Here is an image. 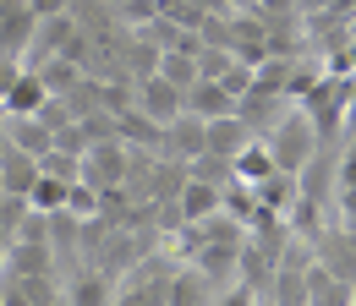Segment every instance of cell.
Listing matches in <instances>:
<instances>
[{
    "mask_svg": "<svg viewBox=\"0 0 356 306\" xmlns=\"http://www.w3.org/2000/svg\"><path fill=\"white\" fill-rule=\"evenodd\" d=\"M351 87H356V77L323 71V77L302 93V110L312 115V126H318V137H323V148H329V142H346V104H351Z\"/></svg>",
    "mask_w": 356,
    "mask_h": 306,
    "instance_id": "1",
    "label": "cell"
},
{
    "mask_svg": "<svg viewBox=\"0 0 356 306\" xmlns=\"http://www.w3.org/2000/svg\"><path fill=\"white\" fill-rule=\"evenodd\" d=\"M268 148H274V159H280V170L302 175L323 153V137H318V126H312V115L302 110V104H291L285 115H280V126L268 131Z\"/></svg>",
    "mask_w": 356,
    "mask_h": 306,
    "instance_id": "2",
    "label": "cell"
},
{
    "mask_svg": "<svg viewBox=\"0 0 356 306\" xmlns=\"http://www.w3.org/2000/svg\"><path fill=\"white\" fill-rule=\"evenodd\" d=\"M132 148L121 142V137H104V142H93L88 153H83V180L99 186V192H115V186H127L132 180Z\"/></svg>",
    "mask_w": 356,
    "mask_h": 306,
    "instance_id": "3",
    "label": "cell"
},
{
    "mask_svg": "<svg viewBox=\"0 0 356 306\" xmlns=\"http://www.w3.org/2000/svg\"><path fill=\"white\" fill-rule=\"evenodd\" d=\"M225 208V180H203V175H186L176 192V224H209Z\"/></svg>",
    "mask_w": 356,
    "mask_h": 306,
    "instance_id": "4",
    "label": "cell"
},
{
    "mask_svg": "<svg viewBox=\"0 0 356 306\" xmlns=\"http://www.w3.org/2000/svg\"><path fill=\"white\" fill-rule=\"evenodd\" d=\"M72 39H77V17H72V11L39 17V22H33V39H28V49H22V66H44V60H55Z\"/></svg>",
    "mask_w": 356,
    "mask_h": 306,
    "instance_id": "5",
    "label": "cell"
},
{
    "mask_svg": "<svg viewBox=\"0 0 356 306\" xmlns=\"http://www.w3.org/2000/svg\"><path fill=\"white\" fill-rule=\"evenodd\" d=\"M132 104L143 110V115H154L159 126H170L181 110H186V93H181L176 83H165L159 71L154 77H143V83H132Z\"/></svg>",
    "mask_w": 356,
    "mask_h": 306,
    "instance_id": "6",
    "label": "cell"
},
{
    "mask_svg": "<svg viewBox=\"0 0 356 306\" xmlns=\"http://www.w3.org/2000/svg\"><path fill=\"white\" fill-rule=\"evenodd\" d=\"M203 148H209V121H203V115H192V110H181L176 121L165 126V159L192 164Z\"/></svg>",
    "mask_w": 356,
    "mask_h": 306,
    "instance_id": "7",
    "label": "cell"
},
{
    "mask_svg": "<svg viewBox=\"0 0 356 306\" xmlns=\"http://www.w3.org/2000/svg\"><path fill=\"white\" fill-rule=\"evenodd\" d=\"M291 104H296V99H285V93H274V87H258V83H252V93H241L236 115H241L247 126L258 131V137H268V131L280 126V115H285Z\"/></svg>",
    "mask_w": 356,
    "mask_h": 306,
    "instance_id": "8",
    "label": "cell"
},
{
    "mask_svg": "<svg viewBox=\"0 0 356 306\" xmlns=\"http://www.w3.org/2000/svg\"><path fill=\"white\" fill-rule=\"evenodd\" d=\"M0 121H6V142L22 148V153H33L39 164H44V153H55V126L44 115H0Z\"/></svg>",
    "mask_w": 356,
    "mask_h": 306,
    "instance_id": "9",
    "label": "cell"
},
{
    "mask_svg": "<svg viewBox=\"0 0 356 306\" xmlns=\"http://www.w3.org/2000/svg\"><path fill=\"white\" fill-rule=\"evenodd\" d=\"M312 252H318V262L329 268V273H340L346 284H356V235L340 224V230H323L318 241H312Z\"/></svg>",
    "mask_w": 356,
    "mask_h": 306,
    "instance_id": "10",
    "label": "cell"
},
{
    "mask_svg": "<svg viewBox=\"0 0 356 306\" xmlns=\"http://www.w3.org/2000/svg\"><path fill=\"white\" fill-rule=\"evenodd\" d=\"M186 110L203 115V121H225V115H236V93L220 77H197V83L186 87Z\"/></svg>",
    "mask_w": 356,
    "mask_h": 306,
    "instance_id": "11",
    "label": "cell"
},
{
    "mask_svg": "<svg viewBox=\"0 0 356 306\" xmlns=\"http://www.w3.org/2000/svg\"><path fill=\"white\" fill-rule=\"evenodd\" d=\"M252 137H258V131L247 126L241 115H225V121H209V148H203V153H214L220 164H236V153H241Z\"/></svg>",
    "mask_w": 356,
    "mask_h": 306,
    "instance_id": "12",
    "label": "cell"
},
{
    "mask_svg": "<svg viewBox=\"0 0 356 306\" xmlns=\"http://www.w3.org/2000/svg\"><path fill=\"white\" fill-rule=\"evenodd\" d=\"M258 192V208L264 214H280V219H291V208L302 203V175H291V170H274L264 180V186H252Z\"/></svg>",
    "mask_w": 356,
    "mask_h": 306,
    "instance_id": "13",
    "label": "cell"
},
{
    "mask_svg": "<svg viewBox=\"0 0 356 306\" xmlns=\"http://www.w3.org/2000/svg\"><path fill=\"white\" fill-rule=\"evenodd\" d=\"M33 180H39V159L6 142V148H0V192H11V197H28V192H33Z\"/></svg>",
    "mask_w": 356,
    "mask_h": 306,
    "instance_id": "14",
    "label": "cell"
},
{
    "mask_svg": "<svg viewBox=\"0 0 356 306\" xmlns=\"http://www.w3.org/2000/svg\"><path fill=\"white\" fill-rule=\"evenodd\" d=\"M66 306H115V279L110 268H83L66 284Z\"/></svg>",
    "mask_w": 356,
    "mask_h": 306,
    "instance_id": "15",
    "label": "cell"
},
{
    "mask_svg": "<svg viewBox=\"0 0 356 306\" xmlns=\"http://www.w3.org/2000/svg\"><path fill=\"white\" fill-rule=\"evenodd\" d=\"M274 170H280V159H274L268 137H252V142L236 153V164H230V175H236V180H247V186H264Z\"/></svg>",
    "mask_w": 356,
    "mask_h": 306,
    "instance_id": "16",
    "label": "cell"
},
{
    "mask_svg": "<svg viewBox=\"0 0 356 306\" xmlns=\"http://www.w3.org/2000/svg\"><path fill=\"white\" fill-rule=\"evenodd\" d=\"M49 99H55V93L44 87V77H39L33 66H22V77H17L11 93H6V115H39Z\"/></svg>",
    "mask_w": 356,
    "mask_h": 306,
    "instance_id": "17",
    "label": "cell"
},
{
    "mask_svg": "<svg viewBox=\"0 0 356 306\" xmlns=\"http://www.w3.org/2000/svg\"><path fill=\"white\" fill-rule=\"evenodd\" d=\"M72 186L77 180H60V175H49L44 164H39V180H33V192H28V208L33 214H66V203H72Z\"/></svg>",
    "mask_w": 356,
    "mask_h": 306,
    "instance_id": "18",
    "label": "cell"
},
{
    "mask_svg": "<svg viewBox=\"0 0 356 306\" xmlns=\"http://www.w3.org/2000/svg\"><path fill=\"white\" fill-rule=\"evenodd\" d=\"M214 296H220V284L203 268H181L170 279V306H214Z\"/></svg>",
    "mask_w": 356,
    "mask_h": 306,
    "instance_id": "19",
    "label": "cell"
},
{
    "mask_svg": "<svg viewBox=\"0 0 356 306\" xmlns=\"http://www.w3.org/2000/svg\"><path fill=\"white\" fill-rule=\"evenodd\" d=\"M307 306H351V284L340 273H329L318 257L307 268Z\"/></svg>",
    "mask_w": 356,
    "mask_h": 306,
    "instance_id": "20",
    "label": "cell"
},
{
    "mask_svg": "<svg viewBox=\"0 0 356 306\" xmlns=\"http://www.w3.org/2000/svg\"><path fill=\"white\" fill-rule=\"evenodd\" d=\"M159 77H165V83H176L181 93H186V87H192L197 77H203V71H197V55H181V49H165V55H159Z\"/></svg>",
    "mask_w": 356,
    "mask_h": 306,
    "instance_id": "21",
    "label": "cell"
},
{
    "mask_svg": "<svg viewBox=\"0 0 356 306\" xmlns=\"http://www.w3.org/2000/svg\"><path fill=\"white\" fill-rule=\"evenodd\" d=\"M44 170L49 175H60V180H83V153H44Z\"/></svg>",
    "mask_w": 356,
    "mask_h": 306,
    "instance_id": "22",
    "label": "cell"
},
{
    "mask_svg": "<svg viewBox=\"0 0 356 306\" xmlns=\"http://www.w3.org/2000/svg\"><path fill=\"white\" fill-rule=\"evenodd\" d=\"M264 296L258 290H247V284H225L220 296H214V306H258Z\"/></svg>",
    "mask_w": 356,
    "mask_h": 306,
    "instance_id": "23",
    "label": "cell"
},
{
    "mask_svg": "<svg viewBox=\"0 0 356 306\" xmlns=\"http://www.w3.org/2000/svg\"><path fill=\"white\" fill-rule=\"evenodd\" d=\"M17 77H22V60L17 55H0V115H6V93H11Z\"/></svg>",
    "mask_w": 356,
    "mask_h": 306,
    "instance_id": "24",
    "label": "cell"
},
{
    "mask_svg": "<svg viewBox=\"0 0 356 306\" xmlns=\"http://www.w3.org/2000/svg\"><path fill=\"white\" fill-rule=\"evenodd\" d=\"M225 11H258V0H225Z\"/></svg>",
    "mask_w": 356,
    "mask_h": 306,
    "instance_id": "25",
    "label": "cell"
},
{
    "mask_svg": "<svg viewBox=\"0 0 356 306\" xmlns=\"http://www.w3.org/2000/svg\"><path fill=\"white\" fill-rule=\"evenodd\" d=\"M11 6H17V0H0V11H11Z\"/></svg>",
    "mask_w": 356,
    "mask_h": 306,
    "instance_id": "26",
    "label": "cell"
},
{
    "mask_svg": "<svg viewBox=\"0 0 356 306\" xmlns=\"http://www.w3.org/2000/svg\"><path fill=\"white\" fill-rule=\"evenodd\" d=\"M258 306H274V301H268V296H264V301H258Z\"/></svg>",
    "mask_w": 356,
    "mask_h": 306,
    "instance_id": "27",
    "label": "cell"
},
{
    "mask_svg": "<svg viewBox=\"0 0 356 306\" xmlns=\"http://www.w3.org/2000/svg\"><path fill=\"white\" fill-rule=\"evenodd\" d=\"M351 301H356V284H351Z\"/></svg>",
    "mask_w": 356,
    "mask_h": 306,
    "instance_id": "28",
    "label": "cell"
},
{
    "mask_svg": "<svg viewBox=\"0 0 356 306\" xmlns=\"http://www.w3.org/2000/svg\"><path fill=\"white\" fill-rule=\"evenodd\" d=\"M0 306H6V301H0Z\"/></svg>",
    "mask_w": 356,
    "mask_h": 306,
    "instance_id": "29",
    "label": "cell"
},
{
    "mask_svg": "<svg viewBox=\"0 0 356 306\" xmlns=\"http://www.w3.org/2000/svg\"><path fill=\"white\" fill-rule=\"evenodd\" d=\"M351 306H356V301H351Z\"/></svg>",
    "mask_w": 356,
    "mask_h": 306,
    "instance_id": "30",
    "label": "cell"
}]
</instances>
